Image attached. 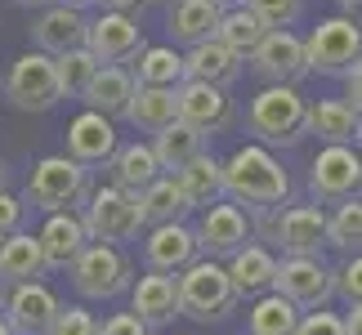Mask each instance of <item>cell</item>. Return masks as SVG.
Returning <instances> with one entry per match:
<instances>
[{
  "label": "cell",
  "instance_id": "6",
  "mask_svg": "<svg viewBox=\"0 0 362 335\" xmlns=\"http://www.w3.org/2000/svg\"><path fill=\"white\" fill-rule=\"evenodd\" d=\"M81 223H86V237L99 242V246H125V242H139V233H144L139 201L130 197V192H121L117 184L90 188Z\"/></svg>",
  "mask_w": 362,
  "mask_h": 335
},
{
  "label": "cell",
  "instance_id": "35",
  "mask_svg": "<svg viewBox=\"0 0 362 335\" xmlns=\"http://www.w3.org/2000/svg\"><path fill=\"white\" fill-rule=\"evenodd\" d=\"M296 322H300V309L269 290V295H255V304H250L246 335H291V331H296Z\"/></svg>",
  "mask_w": 362,
  "mask_h": 335
},
{
  "label": "cell",
  "instance_id": "27",
  "mask_svg": "<svg viewBox=\"0 0 362 335\" xmlns=\"http://www.w3.org/2000/svg\"><path fill=\"white\" fill-rule=\"evenodd\" d=\"M130 94H134L130 67H94L86 94H81V103H86V112H99V117L117 121V117H125V103H130Z\"/></svg>",
  "mask_w": 362,
  "mask_h": 335
},
{
  "label": "cell",
  "instance_id": "49",
  "mask_svg": "<svg viewBox=\"0 0 362 335\" xmlns=\"http://www.w3.org/2000/svg\"><path fill=\"white\" fill-rule=\"evenodd\" d=\"M336 5H340L344 13H354V9H362V0H336Z\"/></svg>",
  "mask_w": 362,
  "mask_h": 335
},
{
  "label": "cell",
  "instance_id": "43",
  "mask_svg": "<svg viewBox=\"0 0 362 335\" xmlns=\"http://www.w3.org/2000/svg\"><path fill=\"white\" fill-rule=\"evenodd\" d=\"M18 223H23V201L0 188V242H5L9 233H18Z\"/></svg>",
  "mask_w": 362,
  "mask_h": 335
},
{
  "label": "cell",
  "instance_id": "50",
  "mask_svg": "<svg viewBox=\"0 0 362 335\" xmlns=\"http://www.w3.org/2000/svg\"><path fill=\"white\" fill-rule=\"evenodd\" d=\"M0 335H13V331H9V322H5V317H0Z\"/></svg>",
  "mask_w": 362,
  "mask_h": 335
},
{
  "label": "cell",
  "instance_id": "41",
  "mask_svg": "<svg viewBox=\"0 0 362 335\" xmlns=\"http://www.w3.org/2000/svg\"><path fill=\"white\" fill-rule=\"evenodd\" d=\"M336 295H344L349 304H362V255H349V264L336 269Z\"/></svg>",
  "mask_w": 362,
  "mask_h": 335
},
{
  "label": "cell",
  "instance_id": "9",
  "mask_svg": "<svg viewBox=\"0 0 362 335\" xmlns=\"http://www.w3.org/2000/svg\"><path fill=\"white\" fill-rule=\"evenodd\" d=\"M5 99L18 112H49L63 99L59 94V76H54V59L40 49H27L13 59L9 76H5Z\"/></svg>",
  "mask_w": 362,
  "mask_h": 335
},
{
  "label": "cell",
  "instance_id": "11",
  "mask_svg": "<svg viewBox=\"0 0 362 335\" xmlns=\"http://www.w3.org/2000/svg\"><path fill=\"white\" fill-rule=\"evenodd\" d=\"M264 237L282 246V255H322L327 246V211L322 206H286L264 215Z\"/></svg>",
  "mask_w": 362,
  "mask_h": 335
},
{
  "label": "cell",
  "instance_id": "8",
  "mask_svg": "<svg viewBox=\"0 0 362 335\" xmlns=\"http://www.w3.org/2000/svg\"><path fill=\"white\" fill-rule=\"evenodd\" d=\"M134 282V264L121 246H99L90 242L81 255L72 259V286L86 300H117L121 290H130Z\"/></svg>",
  "mask_w": 362,
  "mask_h": 335
},
{
  "label": "cell",
  "instance_id": "38",
  "mask_svg": "<svg viewBox=\"0 0 362 335\" xmlns=\"http://www.w3.org/2000/svg\"><path fill=\"white\" fill-rule=\"evenodd\" d=\"M242 5L264 23V32H291V23L300 18L304 0H242Z\"/></svg>",
  "mask_w": 362,
  "mask_h": 335
},
{
  "label": "cell",
  "instance_id": "30",
  "mask_svg": "<svg viewBox=\"0 0 362 335\" xmlns=\"http://www.w3.org/2000/svg\"><path fill=\"white\" fill-rule=\"evenodd\" d=\"M107 170H112V184L121 192H130V197H134V192H144L152 179H161V165H157V157H152L148 143H117Z\"/></svg>",
  "mask_w": 362,
  "mask_h": 335
},
{
  "label": "cell",
  "instance_id": "14",
  "mask_svg": "<svg viewBox=\"0 0 362 335\" xmlns=\"http://www.w3.org/2000/svg\"><path fill=\"white\" fill-rule=\"evenodd\" d=\"M192 237H197L202 259H228L233 250H242V246L250 242V219H246L242 206L215 201V206H206V211H202Z\"/></svg>",
  "mask_w": 362,
  "mask_h": 335
},
{
  "label": "cell",
  "instance_id": "16",
  "mask_svg": "<svg viewBox=\"0 0 362 335\" xmlns=\"http://www.w3.org/2000/svg\"><path fill=\"white\" fill-rule=\"evenodd\" d=\"M59 309H63V304H59V295H54L45 282H23V286H9L5 313H0V317L9 322L13 335H45Z\"/></svg>",
  "mask_w": 362,
  "mask_h": 335
},
{
  "label": "cell",
  "instance_id": "13",
  "mask_svg": "<svg viewBox=\"0 0 362 335\" xmlns=\"http://www.w3.org/2000/svg\"><path fill=\"white\" fill-rule=\"evenodd\" d=\"M86 49H90V59L99 67H125V63L139 59V49H144V27L134 23V13L103 9L86 32Z\"/></svg>",
  "mask_w": 362,
  "mask_h": 335
},
{
  "label": "cell",
  "instance_id": "7",
  "mask_svg": "<svg viewBox=\"0 0 362 335\" xmlns=\"http://www.w3.org/2000/svg\"><path fill=\"white\" fill-rule=\"evenodd\" d=\"M362 59V27L349 13H336V18H322L304 40V67L322 76H344L349 67Z\"/></svg>",
  "mask_w": 362,
  "mask_h": 335
},
{
  "label": "cell",
  "instance_id": "42",
  "mask_svg": "<svg viewBox=\"0 0 362 335\" xmlns=\"http://www.w3.org/2000/svg\"><path fill=\"white\" fill-rule=\"evenodd\" d=\"M99 335H157V331L144 327L134 313H112V317H103V322H99Z\"/></svg>",
  "mask_w": 362,
  "mask_h": 335
},
{
  "label": "cell",
  "instance_id": "19",
  "mask_svg": "<svg viewBox=\"0 0 362 335\" xmlns=\"http://www.w3.org/2000/svg\"><path fill=\"white\" fill-rule=\"evenodd\" d=\"M130 313L139 317L144 327H170L179 317V290H175V277L165 273H144L130 282Z\"/></svg>",
  "mask_w": 362,
  "mask_h": 335
},
{
  "label": "cell",
  "instance_id": "44",
  "mask_svg": "<svg viewBox=\"0 0 362 335\" xmlns=\"http://www.w3.org/2000/svg\"><path fill=\"white\" fill-rule=\"evenodd\" d=\"M344 90H349V94H344V99H349L358 112H362V59L349 67V72H344Z\"/></svg>",
  "mask_w": 362,
  "mask_h": 335
},
{
  "label": "cell",
  "instance_id": "51",
  "mask_svg": "<svg viewBox=\"0 0 362 335\" xmlns=\"http://www.w3.org/2000/svg\"><path fill=\"white\" fill-rule=\"evenodd\" d=\"M215 5H224V9H228V5H242V0H215Z\"/></svg>",
  "mask_w": 362,
  "mask_h": 335
},
{
  "label": "cell",
  "instance_id": "33",
  "mask_svg": "<svg viewBox=\"0 0 362 335\" xmlns=\"http://www.w3.org/2000/svg\"><path fill=\"white\" fill-rule=\"evenodd\" d=\"M264 36H269V32H264V23H259L246 5H228L224 13H219L215 40H219V45H224L228 54H238L242 63L250 59V54H255V45H259Z\"/></svg>",
  "mask_w": 362,
  "mask_h": 335
},
{
  "label": "cell",
  "instance_id": "20",
  "mask_svg": "<svg viewBox=\"0 0 362 335\" xmlns=\"http://www.w3.org/2000/svg\"><path fill=\"white\" fill-rule=\"evenodd\" d=\"M117 152V130L112 121L99 117V112H81V117L67 125V161L76 165H107Z\"/></svg>",
  "mask_w": 362,
  "mask_h": 335
},
{
  "label": "cell",
  "instance_id": "23",
  "mask_svg": "<svg viewBox=\"0 0 362 335\" xmlns=\"http://www.w3.org/2000/svg\"><path fill=\"white\" fill-rule=\"evenodd\" d=\"M219 13L224 5L215 0H170V13H165V32H170L175 45H202V40H215Z\"/></svg>",
  "mask_w": 362,
  "mask_h": 335
},
{
  "label": "cell",
  "instance_id": "25",
  "mask_svg": "<svg viewBox=\"0 0 362 335\" xmlns=\"http://www.w3.org/2000/svg\"><path fill=\"white\" fill-rule=\"evenodd\" d=\"M238 76H242V59L228 54L219 40H202V45H192L184 54V81H202V86L228 90Z\"/></svg>",
  "mask_w": 362,
  "mask_h": 335
},
{
  "label": "cell",
  "instance_id": "39",
  "mask_svg": "<svg viewBox=\"0 0 362 335\" xmlns=\"http://www.w3.org/2000/svg\"><path fill=\"white\" fill-rule=\"evenodd\" d=\"M45 335H99V317L90 309H81V304H67V309L54 313Z\"/></svg>",
  "mask_w": 362,
  "mask_h": 335
},
{
  "label": "cell",
  "instance_id": "26",
  "mask_svg": "<svg viewBox=\"0 0 362 335\" xmlns=\"http://www.w3.org/2000/svg\"><path fill=\"white\" fill-rule=\"evenodd\" d=\"M175 184L184 192L188 211H206V206L224 201V161H215L211 152H197V157L175 175Z\"/></svg>",
  "mask_w": 362,
  "mask_h": 335
},
{
  "label": "cell",
  "instance_id": "28",
  "mask_svg": "<svg viewBox=\"0 0 362 335\" xmlns=\"http://www.w3.org/2000/svg\"><path fill=\"white\" fill-rule=\"evenodd\" d=\"M45 269V255H40L36 233H9L0 242V282L5 286H23V282H40Z\"/></svg>",
  "mask_w": 362,
  "mask_h": 335
},
{
  "label": "cell",
  "instance_id": "52",
  "mask_svg": "<svg viewBox=\"0 0 362 335\" xmlns=\"http://www.w3.org/2000/svg\"><path fill=\"white\" fill-rule=\"evenodd\" d=\"M0 188H5V165H0Z\"/></svg>",
  "mask_w": 362,
  "mask_h": 335
},
{
  "label": "cell",
  "instance_id": "40",
  "mask_svg": "<svg viewBox=\"0 0 362 335\" xmlns=\"http://www.w3.org/2000/svg\"><path fill=\"white\" fill-rule=\"evenodd\" d=\"M291 335H344V317L340 313H327V309H317V313H300V322Z\"/></svg>",
  "mask_w": 362,
  "mask_h": 335
},
{
  "label": "cell",
  "instance_id": "4",
  "mask_svg": "<svg viewBox=\"0 0 362 335\" xmlns=\"http://www.w3.org/2000/svg\"><path fill=\"white\" fill-rule=\"evenodd\" d=\"M90 197V170L67 157H40L32 165V179H27V192H23V206L32 211H45V215H59V211H72Z\"/></svg>",
  "mask_w": 362,
  "mask_h": 335
},
{
  "label": "cell",
  "instance_id": "12",
  "mask_svg": "<svg viewBox=\"0 0 362 335\" xmlns=\"http://www.w3.org/2000/svg\"><path fill=\"white\" fill-rule=\"evenodd\" d=\"M175 121L188 125L192 134H224L233 121H238V107H233L228 90L202 86V81H184L175 90Z\"/></svg>",
  "mask_w": 362,
  "mask_h": 335
},
{
  "label": "cell",
  "instance_id": "47",
  "mask_svg": "<svg viewBox=\"0 0 362 335\" xmlns=\"http://www.w3.org/2000/svg\"><path fill=\"white\" fill-rule=\"evenodd\" d=\"M54 5H67V9H81V13H86L94 5H103V0H54Z\"/></svg>",
  "mask_w": 362,
  "mask_h": 335
},
{
  "label": "cell",
  "instance_id": "45",
  "mask_svg": "<svg viewBox=\"0 0 362 335\" xmlns=\"http://www.w3.org/2000/svg\"><path fill=\"white\" fill-rule=\"evenodd\" d=\"M344 335H362V304H349V313H344Z\"/></svg>",
  "mask_w": 362,
  "mask_h": 335
},
{
  "label": "cell",
  "instance_id": "48",
  "mask_svg": "<svg viewBox=\"0 0 362 335\" xmlns=\"http://www.w3.org/2000/svg\"><path fill=\"white\" fill-rule=\"evenodd\" d=\"M13 5H18V9H49L54 0H13Z\"/></svg>",
  "mask_w": 362,
  "mask_h": 335
},
{
  "label": "cell",
  "instance_id": "5",
  "mask_svg": "<svg viewBox=\"0 0 362 335\" xmlns=\"http://www.w3.org/2000/svg\"><path fill=\"white\" fill-rule=\"evenodd\" d=\"M273 295H282L286 304H296L300 313L327 309L336 295V269L322 255H282L273 269Z\"/></svg>",
  "mask_w": 362,
  "mask_h": 335
},
{
  "label": "cell",
  "instance_id": "46",
  "mask_svg": "<svg viewBox=\"0 0 362 335\" xmlns=\"http://www.w3.org/2000/svg\"><path fill=\"white\" fill-rule=\"evenodd\" d=\"M144 0H103V9H117V13H134Z\"/></svg>",
  "mask_w": 362,
  "mask_h": 335
},
{
  "label": "cell",
  "instance_id": "34",
  "mask_svg": "<svg viewBox=\"0 0 362 335\" xmlns=\"http://www.w3.org/2000/svg\"><path fill=\"white\" fill-rule=\"evenodd\" d=\"M202 143H206L202 134H192L188 125H179V121H175V125H165L161 134H152V143H148V148H152V157H157L161 175H179L192 157H197V152H206Z\"/></svg>",
  "mask_w": 362,
  "mask_h": 335
},
{
  "label": "cell",
  "instance_id": "15",
  "mask_svg": "<svg viewBox=\"0 0 362 335\" xmlns=\"http://www.w3.org/2000/svg\"><path fill=\"white\" fill-rule=\"evenodd\" d=\"M250 67L264 86H300L309 76L304 67V40L296 32H269L250 54Z\"/></svg>",
  "mask_w": 362,
  "mask_h": 335
},
{
  "label": "cell",
  "instance_id": "32",
  "mask_svg": "<svg viewBox=\"0 0 362 335\" xmlns=\"http://www.w3.org/2000/svg\"><path fill=\"white\" fill-rule=\"evenodd\" d=\"M125 121L144 134H161L165 125H175V90H148L134 86L130 103H125Z\"/></svg>",
  "mask_w": 362,
  "mask_h": 335
},
{
  "label": "cell",
  "instance_id": "10",
  "mask_svg": "<svg viewBox=\"0 0 362 335\" xmlns=\"http://www.w3.org/2000/svg\"><path fill=\"white\" fill-rule=\"evenodd\" d=\"M309 192H313V201H322V206L354 201L362 192V157H358V148L327 143L313 157V165H309Z\"/></svg>",
  "mask_w": 362,
  "mask_h": 335
},
{
  "label": "cell",
  "instance_id": "1",
  "mask_svg": "<svg viewBox=\"0 0 362 335\" xmlns=\"http://www.w3.org/2000/svg\"><path fill=\"white\" fill-rule=\"evenodd\" d=\"M224 197L233 206L255 211V215H269V211H282L286 206L291 179H286L282 161H277L269 148L246 143L224 161Z\"/></svg>",
  "mask_w": 362,
  "mask_h": 335
},
{
  "label": "cell",
  "instance_id": "22",
  "mask_svg": "<svg viewBox=\"0 0 362 335\" xmlns=\"http://www.w3.org/2000/svg\"><path fill=\"white\" fill-rule=\"evenodd\" d=\"M273 269H277V259H273V250L269 246H259V242H246L242 250H233L228 264H224V273H228V282H233V295L238 300H255V295H269V286H273Z\"/></svg>",
  "mask_w": 362,
  "mask_h": 335
},
{
  "label": "cell",
  "instance_id": "37",
  "mask_svg": "<svg viewBox=\"0 0 362 335\" xmlns=\"http://www.w3.org/2000/svg\"><path fill=\"white\" fill-rule=\"evenodd\" d=\"M94 67H99V63L90 59V49H67V54L54 59V76H59V94H63V99H81V94H86Z\"/></svg>",
  "mask_w": 362,
  "mask_h": 335
},
{
  "label": "cell",
  "instance_id": "36",
  "mask_svg": "<svg viewBox=\"0 0 362 335\" xmlns=\"http://www.w3.org/2000/svg\"><path fill=\"white\" fill-rule=\"evenodd\" d=\"M327 246L362 255V201H340L336 215H327Z\"/></svg>",
  "mask_w": 362,
  "mask_h": 335
},
{
  "label": "cell",
  "instance_id": "24",
  "mask_svg": "<svg viewBox=\"0 0 362 335\" xmlns=\"http://www.w3.org/2000/svg\"><path fill=\"white\" fill-rule=\"evenodd\" d=\"M309 134L336 148H354L362 134V112L349 99H317L309 103Z\"/></svg>",
  "mask_w": 362,
  "mask_h": 335
},
{
  "label": "cell",
  "instance_id": "53",
  "mask_svg": "<svg viewBox=\"0 0 362 335\" xmlns=\"http://www.w3.org/2000/svg\"><path fill=\"white\" fill-rule=\"evenodd\" d=\"M358 143H362V134H358ZM358 157H362V152H358Z\"/></svg>",
  "mask_w": 362,
  "mask_h": 335
},
{
  "label": "cell",
  "instance_id": "2",
  "mask_svg": "<svg viewBox=\"0 0 362 335\" xmlns=\"http://www.w3.org/2000/svg\"><path fill=\"white\" fill-rule=\"evenodd\" d=\"M246 130L259 148H296L309 134V99L296 86H264L246 107Z\"/></svg>",
  "mask_w": 362,
  "mask_h": 335
},
{
  "label": "cell",
  "instance_id": "17",
  "mask_svg": "<svg viewBox=\"0 0 362 335\" xmlns=\"http://www.w3.org/2000/svg\"><path fill=\"white\" fill-rule=\"evenodd\" d=\"M197 259H202V250H197V237H192L188 223H161V228H148V237H144L148 273L179 277L188 264H197Z\"/></svg>",
  "mask_w": 362,
  "mask_h": 335
},
{
  "label": "cell",
  "instance_id": "18",
  "mask_svg": "<svg viewBox=\"0 0 362 335\" xmlns=\"http://www.w3.org/2000/svg\"><path fill=\"white\" fill-rule=\"evenodd\" d=\"M86 32H90V18L81 9H67V5H49L40 9V18L32 23V40L40 54L59 59L67 49H86Z\"/></svg>",
  "mask_w": 362,
  "mask_h": 335
},
{
  "label": "cell",
  "instance_id": "29",
  "mask_svg": "<svg viewBox=\"0 0 362 335\" xmlns=\"http://www.w3.org/2000/svg\"><path fill=\"white\" fill-rule=\"evenodd\" d=\"M130 76L134 86H148V90H179L184 86V54L175 45H144L139 59L130 63Z\"/></svg>",
  "mask_w": 362,
  "mask_h": 335
},
{
  "label": "cell",
  "instance_id": "21",
  "mask_svg": "<svg viewBox=\"0 0 362 335\" xmlns=\"http://www.w3.org/2000/svg\"><path fill=\"white\" fill-rule=\"evenodd\" d=\"M36 242H40V255H45V269H72V259L90 246V237L76 211H59V215H45V228L36 233Z\"/></svg>",
  "mask_w": 362,
  "mask_h": 335
},
{
  "label": "cell",
  "instance_id": "3",
  "mask_svg": "<svg viewBox=\"0 0 362 335\" xmlns=\"http://www.w3.org/2000/svg\"><path fill=\"white\" fill-rule=\"evenodd\" d=\"M175 290H179V317H192V322H224L242 304L233 295V282H228V273H224L219 259L188 264V269L175 277Z\"/></svg>",
  "mask_w": 362,
  "mask_h": 335
},
{
  "label": "cell",
  "instance_id": "31",
  "mask_svg": "<svg viewBox=\"0 0 362 335\" xmlns=\"http://www.w3.org/2000/svg\"><path fill=\"white\" fill-rule=\"evenodd\" d=\"M134 201H139V215H144V228H161V223H184V215H188V201H184V192H179L175 175L152 179L144 192H134Z\"/></svg>",
  "mask_w": 362,
  "mask_h": 335
}]
</instances>
